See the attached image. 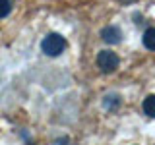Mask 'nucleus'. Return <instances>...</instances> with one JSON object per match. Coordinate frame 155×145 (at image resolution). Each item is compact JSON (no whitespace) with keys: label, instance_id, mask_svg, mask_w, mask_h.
<instances>
[{"label":"nucleus","instance_id":"1","mask_svg":"<svg viewBox=\"0 0 155 145\" xmlns=\"http://www.w3.org/2000/svg\"><path fill=\"white\" fill-rule=\"evenodd\" d=\"M41 48L47 56H60L66 48V41H64V37L58 35V33H51V35H47L43 39Z\"/></svg>","mask_w":155,"mask_h":145},{"label":"nucleus","instance_id":"2","mask_svg":"<svg viewBox=\"0 0 155 145\" xmlns=\"http://www.w3.org/2000/svg\"><path fill=\"white\" fill-rule=\"evenodd\" d=\"M118 56L114 54L113 50H101L97 54V66L101 68V72L105 74H113V72L118 68Z\"/></svg>","mask_w":155,"mask_h":145},{"label":"nucleus","instance_id":"3","mask_svg":"<svg viewBox=\"0 0 155 145\" xmlns=\"http://www.w3.org/2000/svg\"><path fill=\"white\" fill-rule=\"evenodd\" d=\"M101 39H103L105 43H109V45H116V43L122 41V31L116 25H109L101 31Z\"/></svg>","mask_w":155,"mask_h":145},{"label":"nucleus","instance_id":"4","mask_svg":"<svg viewBox=\"0 0 155 145\" xmlns=\"http://www.w3.org/2000/svg\"><path fill=\"white\" fill-rule=\"evenodd\" d=\"M142 41H143V47H145V48H149V50H155V27L145 29Z\"/></svg>","mask_w":155,"mask_h":145},{"label":"nucleus","instance_id":"5","mask_svg":"<svg viewBox=\"0 0 155 145\" xmlns=\"http://www.w3.org/2000/svg\"><path fill=\"white\" fill-rule=\"evenodd\" d=\"M143 112L149 118H155V95H147L143 99Z\"/></svg>","mask_w":155,"mask_h":145},{"label":"nucleus","instance_id":"6","mask_svg":"<svg viewBox=\"0 0 155 145\" xmlns=\"http://www.w3.org/2000/svg\"><path fill=\"white\" fill-rule=\"evenodd\" d=\"M103 105L107 106V108H116V106H120V97H116V95H109L107 99L103 101Z\"/></svg>","mask_w":155,"mask_h":145},{"label":"nucleus","instance_id":"7","mask_svg":"<svg viewBox=\"0 0 155 145\" xmlns=\"http://www.w3.org/2000/svg\"><path fill=\"white\" fill-rule=\"evenodd\" d=\"M12 10V2L10 0H0V18H6Z\"/></svg>","mask_w":155,"mask_h":145},{"label":"nucleus","instance_id":"8","mask_svg":"<svg viewBox=\"0 0 155 145\" xmlns=\"http://www.w3.org/2000/svg\"><path fill=\"white\" fill-rule=\"evenodd\" d=\"M120 2H124V4H132L134 0H120Z\"/></svg>","mask_w":155,"mask_h":145}]
</instances>
